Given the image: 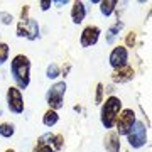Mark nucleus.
<instances>
[{"mask_svg": "<svg viewBox=\"0 0 152 152\" xmlns=\"http://www.w3.org/2000/svg\"><path fill=\"white\" fill-rule=\"evenodd\" d=\"M12 78L19 90H26L31 83V61L27 56L17 54L10 63Z\"/></svg>", "mask_w": 152, "mask_h": 152, "instance_id": "obj_1", "label": "nucleus"}, {"mask_svg": "<svg viewBox=\"0 0 152 152\" xmlns=\"http://www.w3.org/2000/svg\"><path fill=\"white\" fill-rule=\"evenodd\" d=\"M122 112V102L117 96H108L102 105V124L105 129H112L117 122V117Z\"/></svg>", "mask_w": 152, "mask_h": 152, "instance_id": "obj_2", "label": "nucleus"}, {"mask_svg": "<svg viewBox=\"0 0 152 152\" xmlns=\"http://www.w3.org/2000/svg\"><path fill=\"white\" fill-rule=\"evenodd\" d=\"M64 93H66V83L64 81H59V83H54L53 86L48 90L46 93V102L49 105V110H59L63 107V98H64Z\"/></svg>", "mask_w": 152, "mask_h": 152, "instance_id": "obj_3", "label": "nucleus"}, {"mask_svg": "<svg viewBox=\"0 0 152 152\" xmlns=\"http://www.w3.org/2000/svg\"><path fill=\"white\" fill-rule=\"evenodd\" d=\"M127 137H129L130 147H134V149L144 147L147 144V129H145V125L142 124V122H139V120H135V124H134V127L130 129V132L127 134Z\"/></svg>", "mask_w": 152, "mask_h": 152, "instance_id": "obj_4", "label": "nucleus"}, {"mask_svg": "<svg viewBox=\"0 0 152 152\" xmlns=\"http://www.w3.org/2000/svg\"><path fill=\"white\" fill-rule=\"evenodd\" d=\"M134 124H135V113H134V110L132 108L122 110L118 113V117H117V122H115L117 134L118 135H127L130 132V129L134 127Z\"/></svg>", "mask_w": 152, "mask_h": 152, "instance_id": "obj_5", "label": "nucleus"}, {"mask_svg": "<svg viewBox=\"0 0 152 152\" xmlns=\"http://www.w3.org/2000/svg\"><path fill=\"white\" fill-rule=\"evenodd\" d=\"M7 107L12 113H22L24 112V98L17 86H10L7 90Z\"/></svg>", "mask_w": 152, "mask_h": 152, "instance_id": "obj_6", "label": "nucleus"}, {"mask_svg": "<svg viewBox=\"0 0 152 152\" xmlns=\"http://www.w3.org/2000/svg\"><path fill=\"white\" fill-rule=\"evenodd\" d=\"M17 36L19 37H26L29 41H36L39 37V24L34 19H29L26 22H19L17 24Z\"/></svg>", "mask_w": 152, "mask_h": 152, "instance_id": "obj_7", "label": "nucleus"}, {"mask_svg": "<svg viewBox=\"0 0 152 152\" xmlns=\"http://www.w3.org/2000/svg\"><path fill=\"white\" fill-rule=\"evenodd\" d=\"M127 61H129V51H127V48H124V46H117V48L110 53V64H112L113 69H118V68L125 66Z\"/></svg>", "mask_w": 152, "mask_h": 152, "instance_id": "obj_8", "label": "nucleus"}, {"mask_svg": "<svg viewBox=\"0 0 152 152\" xmlns=\"http://www.w3.org/2000/svg\"><path fill=\"white\" fill-rule=\"evenodd\" d=\"M98 37H100V29L96 26H88V27L83 29L80 41H81L83 48H91L98 42Z\"/></svg>", "mask_w": 152, "mask_h": 152, "instance_id": "obj_9", "label": "nucleus"}, {"mask_svg": "<svg viewBox=\"0 0 152 152\" xmlns=\"http://www.w3.org/2000/svg\"><path fill=\"white\" fill-rule=\"evenodd\" d=\"M134 75H135V71H134V68L129 64L122 66V68H118V69H115V73L112 75V80H113L115 83H129L134 78Z\"/></svg>", "mask_w": 152, "mask_h": 152, "instance_id": "obj_10", "label": "nucleus"}, {"mask_svg": "<svg viewBox=\"0 0 152 152\" xmlns=\"http://www.w3.org/2000/svg\"><path fill=\"white\" fill-rule=\"evenodd\" d=\"M105 151L107 152H120V135L117 132H108L107 135H105Z\"/></svg>", "mask_w": 152, "mask_h": 152, "instance_id": "obj_11", "label": "nucleus"}, {"mask_svg": "<svg viewBox=\"0 0 152 152\" xmlns=\"http://www.w3.org/2000/svg\"><path fill=\"white\" fill-rule=\"evenodd\" d=\"M86 17V7L83 2H75L73 4V9H71V19L75 24H81L83 19Z\"/></svg>", "mask_w": 152, "mask_h": 152, "instance_id": "obj_12", "label": "nucleus"}, {"mask_svg": "<svg viewBox=\"0 0 152 152\" xmlns=\"http://www.w3.org/2000/svg\"><path fill=\"white\" fill-rule=\"evenodd\" d=\"M58 120H59L58 112H54V110H48V112L44 113V117H42V124L46 125V127H53V125L58 124Z\"/></svg>", "mask_w": 152, "mask_h": 152, "instance_id": "obj_13", "label": "nucleus"}, {"mask_svg": "<svg viewBox=\"0 0 152 152\" xmlns=\"http://www.w3.org/2000/svg\"><path fill=\"white\" fill-rule=\"evenodd\" d=\"M115 7H117V0H103V2H100V12L105 17H108L115 10Z\"/></svg>", "mask_w": 152, "mask_h": 152, "instance_id": "obj_14", "label": "nucleus"}, {"mask_svg": "<svg viewBox=\"0 0 152 152\" xmlns=\"http://www.w3.org/2000/svg\"><path fill=\"white\" fill-rule=\"evenodd\" d=\"M122 27H124V22H117V24H113V26L107 31V42L108 44L113 42V39L118 36V32L122 31Z\"/></svg>", "mask_w": 152, "mask_h": 152, "instance_id": "obj_15", "label": "nucleus"}, {"mask_svg": "<svg viewBox=\"0 0 152 152\" xmlns=\"http://www.w3.org/2000/svg\"><path fill=\"white\" fill-rule=\"evenodd\" d=\"M15 132V127L12 124H0V135L5 137V139H10Z\"/></svg>", "mask_w": 152, "mask_h": 152, "instance_id": "obj_16", "label": "nucleus"}, {"mask_svg": "<svg viewBox=\"0 0 152 152\" xmlns=\"http://www.w3.org/2000/svg\"><path fill=\"white\" fill-rule=\"evenodd\" d=\"M61 73H59V66L56 64V63H53V64L48 66V71H46V76H48L49 80H54V78H58Z\"/></svg>", "mask_w": 152, "mask_h": 152, "instance_id": "obj_17", "label": "nucleus"}, {"mask_svg": "<svg viewBox=\"0 0 152 152\" xmlns=\"http://www.w3.org/2000/svg\"><path fill=\"white\" fill-rule=\"evenodd\" d=\"M63 145H64V137L61 135V134H58V135H53L51 147H53L54 151H59V149H63Z\"/></svg>", "mask_w": 152, "mask_h": 152, "instance_id": "obj_18", "label": "nucleus"}, {"mask_svg": "<svg viewBox=\"0 0 152 152\" xmlns=\"http://www.w3.org/2000/svg\"><path fill=\"white\" fill-rule=\"evenodd\" d=\"M9 59V46L5 42H0V66Z\"/></svg>", "mask_w": 152, "mask_h": 152, "instance_id": "obj_19", "label": "nucleus"}, {"mask_svg": "<svg viewBox=\"0 0 152 152\" xmlns=\"http://www.w3.org/2000/svg\"><path fill=\"white\" fill-rule=\"evenodd\" d=\"M103 85H102V83H98L96 85V95H95V103L96 105H100L102 103V102H103Z\"/></svg>", "mask_w": 152, "mask_h": 152, "instance_id": "obj_20", "label": "nucleus"}, {"mask_svg": "<svg viewBox=\"0 0 152 152\" xmlns=\"http://www.w3.org/2000/svg\"><path fill=\"white\" fill-rule=\"evenodd\" d=\"M34 149H36V152H54V149L49 144H37Z\"/></svg>", "mask_w": 152, "mask_h": 152, "instance_id": "obj_21", "label": "nucleus"}, {"mask_svg": "<svg viewBox=\"0 0 152 152\" xmlns=\"http://www.w3.org/2000/svg\"><path fill=\"white\" fill-rule=\"evenodd\" d=\"M0 20H2V24H5V26H9V24H12V15L10 14H7V12H0Z\"/></svg>", "mask_w": 152, "mask_h": 152, "instance_id": "obj_22", "label": "nucleus"}, {"mask_svg": "<svg viewBox=\"0 0 152 152\" xmlns=\"http://www.w3.org/2000/svg\"><path fill=\"white\" fill-rule=\"evenodd\" d=\"M125 42H127V48H134L135 46V32H130L125 39Z\"/></svg>", "mask_w": 152, "mask_h": 152, "instance_id": "obj_23", "label": "nucleus"}, {"mask_svg": "<svg viewBox=\"0 0 152 152\" xmlns=\"http://www.w3.org/2000/svg\"><path fill=\"white\" fill-rule=\"evenodd\" d=\"M20 19H22L20 22L29 20V5H24V9H22V12H20Z\"/></svg>", "mask_w": 152, "mask_h": 152, "instance_id": "obj_24", "label": "nucleus"}, {"mask_svg": "<svg viewBox=\"0 0 152 152\" xmlns=\"http://www.w3.org/2000/svg\"><path fill=\"white\" fill-rule=\"evenodd\" d=\"M39 5H41V9H42V10H48L49 7H51V0H42Z\"/></svg>", "mask_w": 152, "mask_h": 152, "instance_id": "obj_25", "label": "nucleus"}, {"mask_svg": "<svg viewBox=\"0 0 152 152\" xmlns=\"http://www.w3.org/2000/svg\"><path fill=\"white\" fill-rule=\"evenodd\" d=\"M66 4H68V0H56V2H54V5H58V7L66 5Z\"/></svg>", "mask_w": 152, "mask_h": 152, "instance_id": "obj_26", "label": "nucleus"}, {"mask_svg": "<svg viewBox=\"0 0 152 152\" xmlns=\"http://www.w3.org/2000/svg\"><path fill=\"white\" fill-rule=\"evenodd\" d=\"M69 69H71V66L68 64V66H66V68H64V71H63V76H66V73H68V71H69Z\"/></svg>", "mask_w": 152, "mask_h": 152, "instance_id": "obj_27", "label": "nucleus"}, {"mask_svg": "<svg viewBox=\"0 0 152 152\" xmlns=\"http://www.w3.org/2000/svg\"><path fill=\"white\" fill-rule=\"evenodd\" d=\"M5 152H15V151H14V149H7Z\"/></svg>", "mask_w": 152, "mask_h": 152, "instance_id": "obj_28", "label": "nucleus"}, {"mask_svg": "<svg viewBox=\"0 0 152 152\" xmlns=\"http://www.w3.org/2000/svg\"><path fill=\"white\" fill-rule=\"evenodd\" d=\"M32 152H36V149H34V151H32Z\"/></svg>", "mask_w": 152, "mask_h": 152, "instance_id": "obj_29", "label": "nucleus"}]
</instances>
